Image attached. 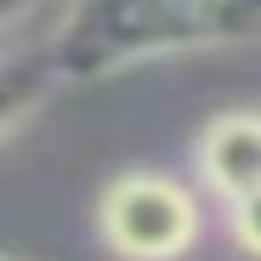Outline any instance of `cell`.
<instances>
[{"label":"cell","mask_w":261,"mask_h":261,"mask_svg":"<svg viewBox=\"0 0 261 261\" xmlns=\"http://www.w3.org/2000/svg\"><path fill=\"white\" fill-rule=\"evenodd\" d=\"M199 170L227 204L255 193L261 188V114L233 108L222 119H210L199 137Z\"/></svg>","instance_id":"3"},{"label":"cell","mask_w":261,"mask_h":261,"mask_svg":"<svg viewBox=\"0 0 261 261\" xmlns=\"http://www.w3.org/2000/svg\"><path fill=\"white\" fill-rule=\"evenodd\" d=\"M261 40V0H80L51 34L57 80H102L125 63L227 51Z\"/></svg>","instance_id":"1"},{"label":"cell","mask_w":261,"mask_h":261,"mask_svg":"<svg viewBox=\"0 0 261 261\" xmlns=\"http://www.w3.org/2000/svg\"><path fill=\"white\" fill-rule=\"evenodd\" d=\"M57 85L63 80H57L46 46H40V51H0V137H12Z\"/></svg>","instance_id":"4"},{"label":"cell","mask_w":261,"mask_h":261,"mask_svg":"<svg viewBox=\"0 0 261 261\" xmlns=\"http://www.w3.org/2000/svg\"><path fill=\"white\" fill-rule=\"evenodd\" d=\"M97 227L102 244L125 261H176L199 239V199L159 170H130L108 182L97 204Z\"/></svg>","instance_id":"2"},{"label":"cell","mask_w":261,"mask_h":261,"mask_svg":"<svg viewBox=\"0 0 261 261\" xmlns=\"http://www.w3.org/2000/svg\"><path fill=\"white\" fill-rule=\"evenodd\" d=\"M233 233H239V244L250 255H261V188L244 193V199H233Z\"/></svg>","instance_id":"5"},{"label":"cell","mask_w":261,"mask_h":261,"mask_svg":"<svg viewBox=\"0 0 261 261\" xmlns=\"http://www.w3.org/2000/svg\"><path fill=\"white\" fill-rule=\"evenodd\" d=\"M46 0H0V29H17L23 17H34Z\"/></svg>","instance_id":"6"},{"label":"cell","mask_w":261,"mask_h":261,"mask_svg":"<svg viewBox=\"0 0 261 261\" xmlns=\"http://www.w3.org/2000/svg\"><path fill=\"white\" fill-rule=\"evenodd\" d=\"M0 261H17V255H6V250H0Z\"/></svg>","instance_id":"7"}]
</instances>
